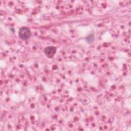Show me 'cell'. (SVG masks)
<instances>
[{"instance_id":"cell-1","label":"cell","mask_w":131,"mask_h":131,"mask_svg":"<svg viewBox=\"0 0 131 131\" xmlns=\"http://www.w3.org/2000/svg\"><path fill=\"white\" fill-rule=\"evenodd\" d=\"M19 36L23 40H27L31 36L30 30L26 27H23L19 30Z\"/></svg>"},{"instance_id":"cell-2","label":"cell","mask_w":131,"mask_h":131,"mask_svg":"<svg viewBox=\"0 0 131 131\" xmlns=\"http://www.w3.org/2000/svg\"><path fill=\"white\" fill-rule=\"evenodd\" d=\"M56 52V48L53 46L47 47L44 50V53L48 58H52L55 54Z\"/></svg>"},{"instance_id":"cell-3","label":"cell","mask_w":131,"mask_h":131,"mask_svg":"<svg viewBox=\"0 0 131 131\" xmlns=\"http://www.w3.org/2000/svg\"><path fill=\"white\" fill-rule=\"evenodd\" d=\"M86 40H87V42L89 43H92V42H93L94 40V37L93 35H91L90 36H88V37H86Z\"/></svg>"}]
</instances>
